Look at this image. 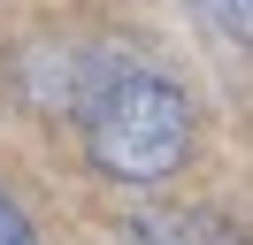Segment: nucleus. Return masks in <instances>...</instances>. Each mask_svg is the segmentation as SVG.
Returning <instances> with one entry per match:
<instances>
[{"label": "nucleus", "mask_w": 253, "mask_h": 245, "mask_svg": "<svg viewBox=\"0 0 253 245\" xmlns=\"http://www.w3.org/2000/svg\"><path fill=\"white\" fill-rule=\"evenodd\" d=\"M77 130L100 176L115 184H161L184 168L192 153V100L176 77L138 69V61H108L77 100Z\"/></svg>", "instance_id": "1"}, {"label": "nucleus", "mask_w": 253, "mask_h": 245, "mask_svg": "<svg viewBox=\"0 0 253 245\" xmlns=\"http://www.w3.org/2000/svg\"><path fill=\"white\" fill-rule=\"evenodd\" d=\"M123 245H246V230H230L207 207H146V214H130Z\"/></svg>", "instance_id": "2"}, {"label": "nucleus", "mask_w": 253, "mask_h": 245, "mask_svg": "<svg viewBox=\"0 0 253 245\" xmlns=\"http://www.w3.org/2000/svg\"><path fill=\"white\" fill-rule=\"evenodd\" d=\"M200 8H207V23H215V31H230V39L253 46V0H200Z\"/></svg>", "instance_id": "3"}, {"label": "nucleus", "mask_w": 253, "mask_h": 245, "mask_svg": "<svg viewBox=\"0 0 253 245\" xmlns=\"http://www.w3.org/2000/svg\"><path fill=\"white\" fill-rule=\"evenodd\" d=\"M0 245H39V238H31V222H23V207H16L8 192H0Z\"/></svg>", "instance_id": "4"}]
</instances>
